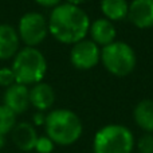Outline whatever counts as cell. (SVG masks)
<instances>
[{
  "mask_svg": "<svg viewBox=\"0 0 153 153\" xmlns=\"http://www.w3.org/2000/svg\"><path fill=\"white\" fill-rule=\"evenodd\" d=\"M87 0H66V3H70V4H75V5H81L83 3H86Z\"/></svg>",
  "mask_w": 153,
  "mask_h": 153,
  "instance_id": "obj_22",
  "label": "cell"
},
{
  "mask_svg": "<svg viewBox=\"0 0 153 153\" xmlns=\"http://www.w3.org/2000/svg\"><path fill=\"white\" fill-rule=\"evenodd\" d=\"M39 5L42 7H46V8H54L56 5H59L62 3V0H35Z\"/></svg>",
  "mask_w": 153,
  "mask_h": 153,
  "instance_id": "obj_20",
  "label": "cell"
},
{
  "mask_svg": "<svg viewBox=\"0 0 153 153\" xmlns=\"http://www.w3.org/2000/svg\"><path fill=\"white\" fill-rule=\"evenodd\" d=\"M133 118L140 129L145 133H153V100H141L133 109Z\"/></svg>",
  "mask_w": 153,
  "mask_h": 153,
  "instance_id": "obj_14",
  "label": "cell"
},
{
  "mask_svg": "<svg viewBox=\"0 0 153 153\" xmlns=\"http://www.w3.org/2000/svg\"><path fill=\"white\" fill-rule=\"evenodd\" d=\"M138 153H153V133H145L137 141Z\"/></svg>",
  "mask_w": 153,
  "mask_h": 153,
  "instance_id": "obj_18",
  "label": "cell"
},
{
  "mask_svg": "<svg viewBox=\"0 0 153 153\" xmlns=\"http://www.w3.org/2000/svg\"><path fill=\"white\" fill-rule=\"evenodd\" d=\"M46 116L43 114V111H38L34 114V124L35 125H45Z\"/></svg>",
  "mask_w": 153,
  "mask_h": 153,
  "instance_id": "obj_21",
  "label": "cell"
},
{
  "mask_svg": "<svg viewBox=\"0 0 153 153\" xmlns=\"http://www.w3.org/2000/svg\"><path fill=\"white\" fill-rule=\"evenodd\" d=\"M89 35L90 39L102 48L116 40L117 30L113 22H110L106 18H100L90 23Z\"/></svg>",
  "mask_w": 153,
  "mask_h": 153,
  "instance_id": "obj_10",
  "label": "cell"
},
{
  "mask_svg": "<svg viewBox=\"0 0 153 153\" xmlns=\"http://www.w3.org/2000/svg\"><path fill=\"white\" fill-rule=\"evenodd\" d=\"M18 34L20 40L28 47H38L48 35L47 19L39 12H26L18 24Z\"/></svg>",
  "mask_w": 153,
  "mask_h": 153,
  "instance_id": "obj_6",
  "label": "cell"
},
{
  "mask_svg": "<svg viewBox=\"0 0 153 153\" xmlns=\"http://www.w3.org/2000/svg\"><path fill=\"white\" fill-rule=\"evenodd\" d=\"M3 105L18 114H23L28 110L31 106L30 103V87L15 82L10 87H5L4 95H3Z\"/></svg>",
  "mask_w": 153,
  "mask_h": 153,
  "instance_id": "obj_8",
  "label": "cell"
},
{
  "mask_svg": "<svg viewBox=\"0 0 153 153\" xmlns=\"http://www.w3.org/2000/svg\"><path fill=\"white\" fill-rule=\"evenodd\" d=\"M20 38L16 31L10 24H0V61L12 59L19 51Z\"/></svg>",
  "mask_w": 153,
  "mask_h": 153,
  "instance_id": "obj_13",
  "label": "cell"
},
{
  "mask_svg": "<svg viewBox=\"0 0 153 153\" xmlns=\"http://www.w3.org/2000/svg\"><path fill=\"white\" fill-rule=\"evenodd\" d=\"M38 133L35 130L34 125L30 122H19L11 132V138L18 149L22 152H31L34 151L35 144L38 140Z\"/></svg>",
  "mask_w": 153,
  "mask_h": 153,
  "instance_id": "obj_11",
  "label": "cell"
},
{
  "mask_svg": "<svg viewBox=\"0 0 153 153\" xmlns=\"http://www.w3.org/2000/svg\"><path fill=\"white\" fill-rule=\"evenodd\" d=\"M101 12L110 22H121L128 18V0H101Z\"/></svg>",
  "mask_w": 153,
  "mask_h": 153,
  "instance_id": "obj_15",
  "label": "cell"
},
{
  "mask_svg": "<svg viewBox=\"0 0 153 153\" xmlns=\"http://www.w3.org/2000/svg\"><path fill=\"white\" fill-rule=\"evenodd\" d=\"M45 129L55 145L70 146L81 138L83 125L78 114L70 109H54L46 116Z\"/></svg>",
  "mask_w": 153,
  "mask_h": 153,
  "instance_id": "obj_2",
  "label": "cell"
},
{
  "mask_svg": "<svg viewBox=\"0 0 153 153\" xmlns=\"http://www.w3.org/2000/svg\"><path fill=\"white\" fill-rule=\"evenodd\" d=\"M16 82L15 74H13L11 67H1L0 69V86L1 87H10Z\"/></svg>",
  "mask_w": 153,
  "mask_h": 153,
  "instance_id": "obj_19",
  "label": "cell"
},
{
  "mask_svg": "<svg viewBox=\"0 0 153 153\" xmlns=\"http://www.w3.org/2000/svg\"><path fill=\"white\" fill-rule=\"evenodd\" d=\"M101 63L111 75L122 78L133 73L137 65V56L130 45L114 40L101 48Z\"/></svg>",
  "mask_w": 153,
  "mask_h": 153,
  "instance_id": "obj_5",
  "label": "cell"
},
{
  "mask_svg": "<svg viewBox=\"0 0 153 153\" xmlns=\"http://www.w3.org/2000/svg\"><path fill=\"white\" fill-rule=\"evenodd\" d=\"M128 19L134 27L148 30L153 27V0H132L129 3Z\"/></svg>",
  "mask_w": 153,
  "mask_h": 153,
  "instance_id": "obj_9",
  "label": "cell"
},
{
  "mask_svg": "<svg viewBox=\"0 0 153 153\" xmlns=\"http://www.w3.org/2000/svg\"><path fill=\"white\" fill-rule=\"evenodd\" d=\"M136 146L133 132L121 124H109L97 130L93 140L94 153H132Z\"/></svg>",
  "mask_w": 153,
  "mask_h": 153,
  "instance_id": "obj_4",
  "label": "cell"
},
{
  "mask_svg": "<svg viewBox=\"0 0 153 153\" xmlns=\"http://www.w3.org/2000/svg\"><path fill=\"white\" fill-rule=\"evenodd\" d=\"M16 122V114L5 105H0V134L7 136L12 132Z\"/></svg>",
  "mask_w": 153,
  "mask_h": 153,
  "instance_id": "obj_16",
  "label": "cell"
},
{
  "mask_svg": "<svg viewBox=\"0 0 153 153\" xmlns=\"http://www.w3.org/2000/svg\"><path fill=\"white\" fill-rule=\"evenodd\" d=\"M55 102V91L53 86L46 82L32 85L30 89V103L38 111H46L53 108Z\"/></svg>",
  "mask_w": 153,
  "mask_h": 153,
  "instance_id": "obj_12",
  "label": "cell"
},
{
  "mask_svg": "<svg viewBox=\"0 0 153 153\" xmlns=\"http://www.w3.org/2000/svg\"><path fill=\"white\" fill-rule=\"evenodd\" d=\"M70 62L78 70H91L101 62V47L91 39H82L73 45Z\"/></svg>",
  "mask_w": 153,
  "mask_h": 153,
  "instance_id": "obj_7",
  "label": "cell"
},
{
  "mask_svg": "<svg viewBox=\"0 0 153 153\" xmlns=\"http://www.w3.org/2000/svg\"><path fill=\"white\" fill-rule=\"evenodd\" d=\"M48 34L63 45H74L89 34L90 18L79 5L61 3L50 13Z\"/></svg>",
  "mask_w": 153,
  "mask_h": 153,
  "instance_id": "obj_1",
  "label": "cell"
},
{
  "mask_svg": "<svg viewBox=\"0 0 153 153\" xmlns=\"http://www.w3.org/2000/svg\"><path fill=\"white\" fill-rule=\"evenodd\" d=\"M54 148H55L54 141L46 134V136H39V137H38L34 149L38 153H53Z\"/></svg>",
  "mask_w": 153,
  "mask_h": 153,
  "instance_id": "obj_17",
  "label": "cell"
},
{
  "mask_svg": "<svg viewBox=\"0 0 153 153\" xmlns=\"http://www.w3.org/2000/svg\"><path fill=\"white\" fill-rule=\"evenodd\" d=\"M11 69L18 83L32 86L43 81L47 73V61L40 50L26 46L12 58Z\"/></svg>",
  "mask_w": 153,
  "mask_h": 153,
  "instance_id": "obj_3",
  "label": "cell"
},
{
  "mask_svg": "<svg viewBox=\"0 0 153 153\" xmlns=\"http://www.w3.org/2000/svg\"><path fill=\"white\" fill-rule=\"evenodd\" d=\"M5 145V136L4 134H0V149H3Z\"/></svg>",
  "mask_w": 153,
  "mask_h": 153,
  "instance_id": "obj_23",
  "label": "cell"
}]
</instances>
